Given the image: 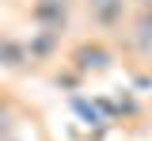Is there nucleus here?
Returning <instances> with one entry per match:
<instances>
[{
	"label": "nucleus",
	"instance_id": "f257e3e1",
	"mask_svg": "<svg viewBox=\"0 0 152 141\" xmlns=\"http://www.w3.org/2000/svg\"><path fill=\"white\" fill-rule=\"evenodd\" d=\"M69 69L80 76H103L114 69V54L103 38H84L69 50Z\"/></svg>",
	"mask_w": 152,
	"mask_h": 141
},
{
	"label": "nucleus",
	"instance_id": "f03ea898",
	"mask_svg": "<svg viewBox=\"0 0 152 141\" xmlns=\"http://www.w3.org/2000/svg\"><path fill=\"white\" fill-rule=\"evenodd\" d=\"M84 12H88V19H91L95 31H122V27H129V15H133V4L129 0H84Z\"/></svg>",
	"mask_w": 152,
	"mask_h": 141
},
{
	"label": "nucleus",
	"instance_id": "7ed1b4c3",
	"mask_svg": "<svg viewBox=\"0 0 152 141\" xmlns=\"http://www.w3.org/2000/svg\"><path fill=\"white\" fill-rule=\"evenodd\" d=\"M69 12H72V0H31V23L34 31H46V35H61L69 27Z\"/></svg>",
	"mask_w": 152,
	"mask_h": 141
},
{
	"label": "nucleus",
	"instance_id": "20e7f679",
	"mask_svg": "<svg viewBox=\"0 0 152 141\" xmlns=\"http://www.w3.org/2000/svg\"><path fill=\"white\" fill-rule=\"evenodd\" d=\"M126 38H129L133 54L152 65V8H133L129 27H126Z\"/></svg>",
	"mask_w": 152,
	"mask_h": 141
},
{
	"label": "nucleus",
	"instance_id": "39448f33",
	"mask_svg": "<svg viewBox=\"0 0 152 141\" xmlns=\"http://www.w3.org/2000/svg\"><path fill=\"white\" fill-rule=\"evenodd\" d=\"M0 65L4 69H27L31 65V50H27V42L15 38V35H0Z\"/></svg>",
	"mask_w": 152,
	"mask_h": 141
},
{
	"label": "nucleus",
	"instance_id": "423d86ee",
	"mask_svg": "<svg viewBox=\"0 0 152 141\" xmlns=\"http://www.w3.org/2000/svg\"><path fill=\"white\" fill-rule=\"evenodd\" d=\"M57 46H61V35L31 31V42H27V50H31V65H42V61H50V57L57 54Z\"/></svg>",
	"mask_w": 152,
	"mask_h": 141
},
{
	"label": "nucleus",
	"instance_id": "0eeeda50",
	"mask_svg": "<svg viewBox=\"0 0 152 141\" xmlns=\"http://www.w3.org/2000/svg\"><path fill=\"white\" fill-rule=\"evenodd\" d=\"M72 111L88 122V126H103V122H107L103 115H99V103H88L84 95H72Z\"/></svg>",
	"mask_w": 152,
	"mask_h": 141
},
{
	"label": "nucleus",
	"instance_id": "6e6552de",
	"mask_svg": "<svg viewBox=\"0 0 152 141\" xmlns=\"http://www.w3.org/2000/svg\"><path fill=\"white\" fill-rule=\"evenodd\" d=\"M133 8H152V0H129Z\"/></svg>",
	"mask_w": 152,
	"mask_h": 141
}]
</instances>
